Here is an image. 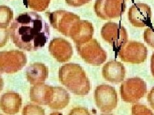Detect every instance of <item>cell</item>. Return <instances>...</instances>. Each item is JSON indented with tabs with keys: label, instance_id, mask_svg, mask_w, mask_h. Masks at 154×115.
I'll use <instances>...</instances> for the list:
<instances>
[{
	"label": "cell",
	"instance_id": "8992f818",
	"mask_svg": "<svg viewBox=\"0 0 154 115\" xmlns=\"http://www.w3.org/2000/svg\"><path fill=\"white\" fill-rule=\"evenodd\" d=\"M27 63V58L23 52L11 51L0 52V73L13 74L21 70Z\"/></svg>",
	"mask_w": 154,
	"mask_h": 115
},
{
	"label": "cell",
	"instance_id": "ba28073f",
	"mask_svg": "<svg viewBox=\"0 0 154 115\" xmlns=\"http://www.w3.org/2000/svg\"><path fill=\"white\" fill-rule=\"evenodd\" d=\"M94 11L100 18L108 20L119 17L126 9L125 0H96Z\"/></svg>",
	"mask_w": 154,
	"mask_h": 115
},
{
	"label": "cell",
	"instance_id": "ffe728a7",
	"mask_svg": "<svg viewBox=\"0 0 154 115\" xmlns=\"http://www.w3.org/2000/svg\"><path fill=\"white\" fill-rule=\"evenodd\" d=\"M51 0H26L28 6L37 12H42L49 6Z\"/></svg>",
	"mask_w": 154,
	"mask_h": 115
},
{
	"label": "cell",
	"instance_id": "cb8c5ba5",
	"mask_svg": "<svg viewBox=\"0 0 154 115\" xmlns=\"http://www.w3.org/2000/svg\"><path fill=\"white\" fill-rule=\"evenodd\" d=\"M9 35V30H7V28H0V47L6 45Z\"/></svg>",
	"mask_w": 154,
	"mask_h": 115
},
{
	"label": "cell",
	"instance_id": "603a6c76",
	"mask_svg": "<svg viewBox=\"0 0 154 115\" xmlns=\"http://www.w3.org/2000/svg\"><path fill=\"white\" fill-rule=\"evenodd\" d=\"M132 113L133 114H153L146 105L141 104L134 105L132 108Z\"/></svg>",
	"mask_w": 154,
	"mask_h": 115
},
{
	"label": "cell",
	"instance_id": "44dd1931",
	"mask_svg": "<svg viewBox=\"0 0 154 115\" xmlns=\"http://www.w3.org/2000/svg\"><path fill=\"white\" fill-rule=\"evenodd\" d=\"M45 110L38 105H27L23 110V114H45Z\"/></svg>",
	"mask_w": 154,
	"mask_h": 115
},
{
	"label": "cell",
	"instance_id": "7c38bea8",
	"mask_svg": "<svg viewBox=\"0 0 154 115\" xmlns=\"http://www.w3.org/2000/svg\"><path fill=\"white\" fill-rule=\"evenodd\" d=\"M48 49L51 56L60 63L69 61L73 55L71 44L62 38H54L50 42Z\"/></svg>",
	"mask_w": 154,
	"mask_h": 115
},
{
	"label": "cell",
	"instance_id": "8fae6325",
	"mask_svg": "<svg viewBox=\"0 0 154 115\" xmlns=\"http://www.w3.org/2000/svg\"><path fill=\"white\" fill-rule=\"evenodd\" d=\"M128 17L134 26H148L151 22V8L145 3H135L129 9Z\"/></svg>",
	"mask_w": 154,
	"mask_h": 115
},
{
	"label": "cell",
	"instance_id": "ac0fdd59",
	"mask_svg": "<svg viewBox=\"0 0 154 115\" xmlns=\"http://www.w3.org/2000/svg\"><path fill=\"white\" fill-rule=\"evenodd\" d=\"M70 100L69 94L62 87H54L51 99L48 104L52 109H62L68 105Z\"/></svg>",
	"mask_w": 154,
	"mask_h": 115
},
{
	"label": "cell",
	"instance_id": "3957f363",
	"mask_svg": "<svg viewBox=\"0 0 154 115\" xmlns=\"http://www.w3.org/2000/svg\"><path fill=\"white\" fill-rule=\"evenodd\" d=\"M76 48L80 56L89 64L99 66L107 60V53L96 39L76 45Z\"/></svg>",
	"mask_w": 154,
	"mask_h": 115
},
{
	"label": "cell",
	"instance_id": "4fadbf2b",
	"mask_svg": "<svg viewBox=\"0 0 154 115\" xmlns=\"http://www.w3.org/2000/svg\"><path fill=\"white\" fill-rule=\"evenodd\" d=\"M94 28L88 21H79L73 26L70 32V37L76 45L82 44L92 39Z\"/></svg>",
	"mask_w": 154,
	"mask_h": 115
},
{
	"label": "cell",
	"instance_id": "e0dca14e",
	"mask_svg": "<svg viewBox=\"0 0 154 115\" xmlns=\"http://www.w3.org/2000/svg\"><path fill=\"white\" fill-rule=\"evenodd\" d=\"M27 80L31 84L42 83L48 77V67L41 63L30 65L26 70Z\"/></svg>",
	"mask_w": 154,
	"mask_h": 115
},
{
	"label": "cell",
	"instance_id": "f1b7e54d",
	"mask_svg": "<svg viewBox=\"0 0 154 115\" xmlns=\"http://www.w3.org/2000/svg\"><path fill=\"white\" fill-rule=\"evenodd\" d=\"M125 1H126V0H125Z\"/></svg>",
	"mask_w": 154,
	"mask_h": 115
},
{
	"label": "cell",
	"instance_id": "2e32d148",
	"mask_svg": "<svg viewBox=\"0 0 154 115\" xmlns=\"http://www.w3.org/2000/svg\"><path fill=\"white\" fill-rule=\"evenodd\" d=\"M22 105L21 96L15 92L4 93L0 100V107L2 111L8 114L17 113Z\"/></svg>",
	"mask_w": 154,
	"mask_h": 115
},
{
	"label": "cell",
	"instance_id": "7a4b0ae2",
	"mask_svg": "<svg viewBox=\"0 0 154 115\" xmlns=\"http://www.w3.org/2000/svg\"><path fill=\"white\" fill-rule=\"evenodd\" d=\"M60 82L75 95L85 96L91 89L90 81L80 65L67 63L62 66L59 72Z\"/></svg>",
	"mask_w": 154,
	"mask_h": 115
},
{
	"label": "cell",
	"instance_id": "484cf974",
	"mask_svg": "<svg viewBox=\"0 0 154 115\" xmlns=\"http://www.w3.org/2000/svg\"><path fill=\"white\" fill-rule=\"evenodd\" d=\"M148 101L150 103L151 108L154 109V87L152 88L150 92L148 95Z\"/></svg>",
	"mask_w": 154,
	"mask_h": 115
},
{
	"label": "cell",
	"instance_id": "52a82bcc",
	"mask_svg": "<svg viewBox=\"0 0 154 115\" xmlns=\"http://www.w3.org/2000/svg\"><path fill=\"white\" fill-rule=\"evenodd\" d=\"M118 55L121 60L125 62L139 64L146 59L148 50L142 43L127 41L119 48Z\"/></svg>",
	"mask_w": 154,
	"mask_h": 115
},
{
	"label": "cell",
	"instance_id": "5b68a950",
	"mask_svg": "<svg viewBox=\"0 0 154 115\" xmlns=\"http://www.w3.org/2000/svg\"><path fill=\"white\" fill-rule=\"evenodd\" d=\"M94 100L101 111L105 113L112 112L118 105V95L115 88L107 84H102L94 91Z\"/></svg>",
	"mask_w": 154,
	"mask_h": 115
},
{
	"label": "cell",
	"instance_id": "d4e9b609",
	"mask_svg": "<svg viewBox=\"0 0 154 115\" xmlns=\"http://www.w3.org/2000/svg\"><path fill=\"white\" fill-rule=\"evenodd\" d=\"M66 3L71 7H81L88 3L91 0H65Z\"/></svg>",
	"mask_w": 154,
	"mask_h": 115
},
{
	"label": "cell",
	"instance_id": "9c48e42d",
	"mask_svg": "<svg viewBox=\"0 0 154 115\" xmlns=\"http://www.w3.org/2000/svg\"><path fill=\"white\" fill-rule=\"evenodd\" d=\"M49 20L53 28L64 35L69 37L72 28L80 19L76 14L72 12L57 10L50 14Z\"/></svg>",
	"mask_w": 154,
	"mask_h": 115
},
{
	"label": "cell",
	"instance_id": "277c9868",
	"mask_svg": "<svg viewBox=\"0 0 154 115\" xmlns=\"http://www.w3.org/2000/svg\"><path fill=\"white\" fill-rule=\"evenodd\" d=\"M147 92L146 84L139 78H130L122 83L120 87V94L123 101L135 103L143 98Z\"/></svg>",
	"mask_w": 154,
	"mask_h": 115
},
{
	"label": "cell",
	"instance_id": "6da1fadb",
	"mask_svg": "<svg viewBox=\"0 0 154 115\" xmlns=\"http://www.w3.org/2000/svg\"><path fill=\"white\" fill-rule=\"evenodd\" d=\"M9 33L16 47L27 51H35L49 40L50 27L36 12L19 14L9 28Z\"/></svg>",
	"mask_w": 154,
	"mask_h": 115
},
{
	"label": "cell",
	"instance_id": "83f0119b",
	"mask_svg": "<svg viewBox=\"0 0 154 115\" xmlns=\"http://www.w3.org/2000/svg\"><path fill=\"white\" fill-rule=\"evenodd\" d=\"M3 85H4V82H3V79H2V76L0 75V92H2L3 88Z\"/></svg>",
	"mask_w": 154,
	"mask_h": 115
},
{
	"label": "cell",
	"instance_id": "5bb4252c",
	"mask_svg": "<svg viewBox=\"0 0 154 115\" xmlns=\"http://www.w3.org/2000/svg\"><path fill=\"white\" fill-rule=\"evenodd\" d=\"M102 74L105 79L109 82L114 83H121L125 78V69L123 65L120 62L110 61L103 66Z\"/></svg>",
	"mask_w": 154,
	"mask_h": 115
},
{
	"label": "cell",
	"instance_id": "9a60e30c",
	"mask_svg": "<svg viewBox=\"0 0 154 115\" xmlns=\"http://www.w3.org/2000/svg\"><path fill=\"white\" fill-rule=\"evenodd\" d=\"M54 92V86L42 83L34 84L30 91V98L32 102L40 105L49 104Z\"/></svg>",
	"mask_w": 154,
	"mask_h": 115
},
{
	"label": "cell",
	"instance_id": "7402d4cb",
	"mask_svg": "<svg viewBox=\"0 0 154 115\" xmlns=\"http://www.w3.org/2000/svg\"><path fill=\"white\" fill-rule=\"evenodd\" d=\"M143 37L144 41L149 46L154 47V27L151 26L148 28L144 32Z\"/></svg>",
	"mask_w": 154,
	"mask_h": 115
},
{
	"label": "cell",
	"instance_id": "4316f807",
	"mask_svg": "<svg viewBox=\"0 0 154 115\" xmlns=\"http://www.w3.org/2000/svg\"><path fill=\"white\" fill-rule=\"evenodd\" d=\"M151 72L152 75L154 77V52L151 57Z\"/></svg>",
	"mask_w": 154,
	"mask_h": 115
},
{
	"label": "cell",
	"instance_id": "30bf717a",
	"mask_svg": "<svg viewBox=\"0 0 154 115\" xmlns=\"http://www.w3.org/2000/svg\"><path fill=\"white\" fill-rule=\"evenodd\" d=\"M101 35L106 42L117 49H119L128 41L126 29L116 22L105 23L101 30Z\"/></svg>",
	"mask_w": 154,
	"mask_h": 115
},
{
	"label": "cell",
	"instance_id": "d6986e66",
	"mask_svg": "<svg viewBox=\"0 0 154 115\" xmlns=\"http://www.w3.org/2000/svg\"><path fill=\"white\" fill-rule=\"evenodd\" d=\"M14 17L11 8L7 6H0V28H7Z\"/></svg>",
	"mask_w": 154,
	"mask_h": 115
}]
</instances>
